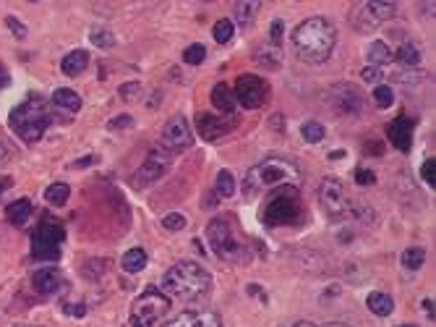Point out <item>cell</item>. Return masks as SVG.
<instances>
[{
    "label": "cell",
    "instance_id": "9",
    "mask_svg": "<svg viewBox=\"0 0 436 327\" xmlns=\"http://www.w3.org/2000/svg\"><path fill=\"white\" fill-rule=\"evenodd\" d=\"M319 199H322V207L326 210V215L334 217V220H348L353 212V205H355V199L345 191V186L337 178H324L322 181Z\"/></svg>",
    "mask_w": 436,
    "mask_h": 327
},
{
    "label": "cell",
    "instance_id": "16",
    "mask_svg": "<svg viewBox=\"0 0 436 327\" xmlns=\"http://www.w3.org/2000/svg\"><path fill=\"white\" fill-rule=\"evenodd\" d=\"M413 129H416V121H413L411 115H397V118L387 126V137H389L394 149H400V152H411Z\"/></svg>",
    "mask_w": 436,
    "mask_h": 327
},
{
    "label": "cell",
    "instance_id": "34",
    "mask_svg": "<svg viewBox=\"0 0 436 327\" xmlns=\"http://www.w3.org/2000/svg\"><path fill=\"white\" fill-rule=\"evenodd\" d=\"M254 58H257V63H261L264 69H280V52H277V47H272V50L264 47V50H259Z\"/></svg>",
    "mask_w": 436,
    "mask_h": 327
},
{
    "label": "cell",
    "instance_id": "36",
    "mask_svg": "<svg viewBox=\"0 0 436 327\" xmlns=\"http://www.w3.org/2000/svg\"><path fill=\"white\" fill-rule=\"evenodd\" d=\"M89 40H92V45H97V47H105V50L115 47V37H112V32H107V29H92Z\"/></svg>",
    "mask_w": 436,
    "mask_h": 327
},
{
    "label": "cell",
    "instance_id": "28",
    "mask_svg": "<svg viewBox=\"0 0 436 327\" xmlns=\"http://www.w3.org/2000/svg\"><path fill=\"white\" fill-rule=\"evenodd\" d=\"M214 194H220L223 199L235 194V176L230 171H220L217 173V183H214Z\"/></svg>",
    "mask_w": 436,
    "mask_h": 327
},
{
    "label": "cell",
    "instance_id": "20",
    "mask_svg": "<svg viewBox=\"0 0 436 327\" xmlns=\"http://www.w3.org/2000/svg\"><path fill=\"white\" fill-rule=\"evenodd\" d=\"M86 66H89V52L86 50H71L63 61H60V71L66 74V76H78L81 71H86Z\"/></svg>",
    "mask_w": 436,
    "mask_h": 327
},
{
    "label": "cell",
    "instance_id": "54",
    "mask_svg": "<svg viewBox=\"0 0 436 327\" xmlns=\"http://www.w3.org/2000/svg\"><path fill=\"white\" fill-rule=\"evenodd\" d=\"M16 327H35V325H16Z\"/></svg>",
    "mask_w": 436,
    "mask_h": 327
},
{
    "label": "cell",
    "instance_id": "6",
    "mask_svg": "<svg viewBox=\"0 0 436 327\" xmlns=\"http://www.w3.org/2000/svg\"><path fill=\"white\" fill-rule=\"evenodd\" d=\"M66 241V228L60 220L45 215L37 223L35 233H32V257L37 262H55L60 257V246Z\"/></svg>",
    "mask_w": 436,
    "mask_h": 327
},
{
    "label": "cell",
    "instance_id": "24",
    "mask_svg": "<svg viewBox=\"0 0 436 327\" xmlns=\"http://www.w3.org/2000/svg\"><path fill=\"white\" fill-rule=\"evenodd\" d=\"M392 58H394V50L387 42H382V40L368 45V63H371V66H377V69L379 66H387Z\"/></svg>",
    "mask_w": 436,
    "mask_h": 327
},
{
    "label": "cell",
    "instance_id": "26",
    "mask_svg": "<svg viewBox=\"0 0 436 327\" xmlns=\"http://www.w3.org/2000/svg\"><path fill=\"white\" fill-rule=\"evenodd\" d=\"M45 199H47V205H52V207H63L71 199L69 183H50V186L45 189Z\"/></svg>",
    "mask_w": 436,
    "mask_h": 327
},
{
    "label": "cell",
    "instance_id": "52",
    "mask_svg": "<svg viewBox=\"0 0 436 327\" xmlns=\"http://www.w3.org/2000/svg\"><path fill=\"white\" fill-rule=\"evenodd\" d=\"M324 327H350V325H345V322H329V325H324Z\"/></svg>",
    "mask_w": 436,
    "mask_h": 327
},
{
    "label": "cell",
    "instance_id": "44",
    "mask_svg": "<svg viewBox=\"0 0 436 327\" xmlns=\"http://www.w3.org/2000/svg\"><path fill=\"white\" fill-rule=\"evenodd\" d=\"M283 29H285L283 21H280V18H274V21H272V29H269V40H272L274 45L280 42V37H283Z\"/></svg>",
    "mask_w": 436,
    "mask_h": 327
},
{
    "label": "cell",
    "instance_id": "33",
    "mask_svg": "<svg viewBox=\"0 0 436 327\" xmlns=\"http://www.w3.org/2000/svg\"><path fill=\"white\" fill-rule=\"evenodd\" d=\"M374 105L377 108H382V110H387L389 105L394 103V89L389 84H377V89H374Z\"/></svg>",
    "mask_w": 436,
    "mask_h": 327
},
{
    "label": "cell",
    "instance_id": "17",
    "mask_svg": "<svg viewBox=\"0 0 436 327\" xmlns=\"http://www.w3.org/2000/svg\"><path fill=\"white\" fill-rule=\"evenodd\" d=\"M163 327H223V319L217 311H180Z\"/></svg>",
    "mask_w": 436,
    "mask_h": 327
},
{
    "label": "cell",
    "instance_id": "51",
    "mask_svg": "<svg viewBox=\"0 0 436 327\" xmlns=\"http://www.w3.org/2000/svg\"><path fill=\"white\" fill-rule=\"evenodd\" d=\"M340 157H345V152H340V149H337V152H332V155H329V160H340Z\"/></svg>",
    "mask_w": 436,
    "mask_h": 327
},
{
    "label": "cell",
    "instance_id": "37",
    "mask_svg": "<svg viewBox=\"0 0 436 327\" xmlns=\"http://www.w3.org/2000/svg\"><path fill=\"white\" fill-rule=\"evenodd\" d=\"M186 225H189V220H186V215H180V212H167L163 217V228H167V231H183Z\"/></svg>",
    "mask_w": 436,
    "mask_h": 327
},
{
    "label": "cell",
    "instance_id": "31",
    "mask_svg": "<svg viewBox=\"0 0 436 327\" xmlns=\"http://www.w3.org/2000/svg\"><path fill=\"white\" fill-rule=\"evenodd\" d=\"M232 32H235V24H232L230 18H220L217 24H214V42L220 45H228L232 40Z\"/></svg>",
    "mask_w": 436,
    "mask_h": 327
},
{
    "label": "cell",
    "instance_id": "13",
    "mask_svg": "<svg viewBox=\"0 0 436 327\" xmlns=\"http://www.w3.org/2000/svg\"><path fill=\"white\" fill-rule=\"evenodd\" d=\"M394 13H397V6H394V3L368 0V3H360L358 8L353 11V24L358 26L360 32H368V29H374V26L394 18Z\"/></svg>",
    "mask_w": 436,
    "mask_h": 327
},
{
    "label": "cell",
    "instance_id": "29",
    "mask_svg": "<svg viewBox=\"0 0 436 327\" xmlns=\"http://www.w3.org/2000/svg\"><path fill=\"white\" fill-rule=\"evenodd\" d=\"M300 137L306 139L308 144H319V142L326 137V131L319 121H306L303 126H300Z\"/></svg>",
    "mask_w": 436,
    "mask_h": 327
},
{
    "label": "cell",
    "instance_id": "42",
    "mask_svg": "<svg viewBox=\"0 0 436 327\" xmlns=\"http://www.w3.org/2000/svg\"><path fill=\"white\" fill-rule=\"evenodd\" d=\"M360 79H363V81H371V84H377V81H382V69H377V66H366V69L360 71Z\"/></svg>",
    "mask_w": 436,
    "mask_h": 327
},
{
    "label": "cell",
    "instance_id": "2",
    "mask_svg": "<svg viewBox=\"0 0 436 327\" xmlns=\"http://www.w3.org/2000/svg\"><path fill=\"white\" fill-rule=\"evenodd\" d=\"M52 123V110L47 100H42L40 95L26 97L24 103L16 105L11 110L8 126L24 144H37L45 137V131L50 129Z\"/></svg>",
    "mask_w": 436,
    "mask_h": 327
},
{
    "label": "cell",
    "instance_id": "14",
    "mask_svg": "<svg viewBox=\"0 0 436 327\" xmlns=\"http://www.w3.org/2000/svg\"><path fill=\"white\" fill-rule=\"evenodd\" d=\"M170 165H172V155L157 147V149H152V152L146 155V160L141 163V168L134 173V183H136L139 189H144V186H149V183L165 178L167 171H170Z\"/></svg>",
    "mask_w": 436,
    "mask_h": 327
},
{
    "label": "cell",
    "instance_id": "27",
    "mask_svg": "<svg viewBox=\"0 0 436 327\" xmlns=\"http://www.w3.org/2000/svg\"><path fill=\"white\" fill-rule=\"evenodd\" d=\"M394 58L402 63V66H418L420 63V47L416 42H402V47L394 52Z\"/></svg>",
    "mask_w": 436,
    "mask_h": 327
},
{
    "label": "cell",
    "instance_id": "18",
    "mask_svg": "<svg viewBox=\"0 0 436 327\" xmlns=\"http://www.w3.org/2000/svg\"><path fill=\"white\" fill-rule=\"evenodd\" d=\"M32 288L40 296H52V293H58L63 288V275H60L58 270H52V267L37 270L35 275H32Z\"/></svg>",
    "mask_w": 436,
    "mask_h": 327
},
{
    "label": "cell",
    "instance_id": "38",
    "mask_svg": "<svg viewBox=\"0 0 436 327\" xmlns=\"http://www.w3.org/2000/svg\"><path fill=\"white\" fill-rule=\"evenodd\" d=\"M420 178H423V183H428L431 189L436 186V160L434 157H428L426 163L420 165Z\"/></svg>",
    "mask_w": 436,
    "mask_h": 327
},
{
    "label": "cell",
    "instance_id": "32",
    "mask_svg": "<svg viewBox=\"0 0 436 327\" xmlns=\"http://www.w3.org/2000/svg\"><path fill=\"white\" fill-rule=\"evenodd\" d=\"M259 8H261L259 3H238V6H235V21H238L240 26H248L254 21Z\"/></svg>",
    "mask_w": 436,
    "mask_h": 327
},
{
    "label": "cell",
    "instance_id": "21",
    "mask_svg": "<svg viewBox=\"0 0 436 327\" xmlns=\"http://www.w3.org/2000/svg\"><path fill=\"white\" fill-rule=\"evenodd\" d=\"M52 105L66 113H78L81 110V105H84V100H81V95H76L73 89L63 86V89H55V92H52Z\"/></svg>",
    "mask_w": 436,
    "mask_h": 327
},
{
    "label": "cell",
    "instance_id": "5",
    "mask_svg": "<svg viewBox=\"0 0 436 327\" xmlns=\"http://www.w3.org/2000/svg\"><path fill=\"white\" fill-rule=\"evenodd\" d=\"M303 212V202H300V189L293 183L277 186V189L264 199L261 207V223L269 228H280V225H290L298 220Z\"/></svg>",
    "mask_w": 436,
    "mask_h": 327
},
{
    "label": "cell",
    "instance_id": "49",
    "mask_svg": "<svg viewBox=\"0 0 436 327\" xmlns=\"http://www.w3.org/2000/svg\"><path fill=\"white\" fill-rule=\"evenodd\" d=\"M8 186H13V178H8V176H3V178H0V194H3V191L8 189Z\"/></svg>",
    "mask_w": 436,
    "mask_h": 327
},
{
    "label": "cell",
    "instance_id": "35",
    "mask_svg": "<svg viewBox=\"0 0 436 327\" xmlns=\"http://www.w3.org/2000/svg\"><path fill=\"white\" fill-rule=\"evenodd\" d=\"M204 58H206V47L204 45H189L186 47V52H183V61L189 63V66H201L204 63Z\"/></svg>",
    "mask_w": 436,
    "mask_h": 327
},
{
    "label": "cell",
    "instance_id": "50",
    "mask_svg": "<svg viewBox=\"0 0 436 327\" xmlns=\"http://www.w3.org/2000/svg\"><path fill=\"white\" fill-rule=\"evenodd\" d=\"M293 327H317L314 322H308V319H300V322H295Z\"/></svg>",
    "mask_w": 436,
    "mask_h": 327
},
{
    "label": "cell",
    "instance_id": "3",
    "mask_svg": "<svg viewBox=\"0 0 436 327\" xmlns=\"http://www.w3.org/2000/svg\"><path fill=\"white\" fill-rule=\"evenodd\" d=\"M209 288H212V275L199 262H189V259L172 265L163 277V291L183 302L201 299Z\"/></svg>",
    "mask_w": 436,
    "mask_h": 327
},
{
    "label": "cell",
    "instance_id": "7",
    "mask_svg": "<svg viewBox=\"0 0 436 327\" xmlns=\"http://www.w3.org/2000/svg\"><path fill=\"white\" fill-rule=\"evenodd\" d=\"M206 241L212 246V251L225 262H240L248 257L246 246L232 236V228L225 217H214L212 223L206 225Z\"/></svg>",
    "mask_w": 436,
    "mask_h": 327
},
{
    "label": "cell",
    "instance_id": "15",
    "mask_svg": "<svg viewBox=\"0 0 436 327\" xmlns=\"http://www.w3.org/2000/svg\"><path fill=\"white\" fill-rule=\"evenodd\" d=\"M238 126V121L232 115H214V113H199L196 115V131L199 137L206 142H214L220 137H228L232 129Z\"/></svg>",
    "mask_w": 436,
    "mask_h": 327
},
{
    "label": "cell",
    "instance_id": "12",
    "mask_svg": "<svg viewBox=\"0 0 436 327\" xmlns=\"http://www.w3.org/2000/svg\"><path fill=\"white\" fill-rule=\"evenodd\" d=\"M194 144V131H191V123L186 121V115H172L170 121L165 123L163 137H160V149L165 152H183Z\"/></svg>",
    "mask_w": 436,
    "mask_h": 327
},
{
    "label": "cell",
    "instance_id": "11",
    "mask_svg": "<svg viewBox=\"0 0 436 327\" xmlns=\"http://www.w3.org/2000/svg\"><path fill=\"white\" fill-rule=\"evenodd\" d=\"M326 103H329V108L334 113H340V115H360L363 105H366V97H363V92L355 84H345L342 81V84L329 86Z\"/></svg>",
    "mask_w": 436,
    "mask_h": 327
},
{
    "label": "cell",
    "instance_id": "41",
    "mask_svg": "<svg viewBox=\"0 0 436 327\" xmlns=\"http://www.w3.org/2000/svg\"><path fill=\"white\" fill-rule=\"evenodd\" d=\"M131 126H134V118H131V115H118V118H112V121L107 123V129L110 131L131 129Z\"/></svg>",
    "mask_w": 436,
    "mask_h": 327
},
{
    "label": "cell",
    "instance_id": "40",
    "mask_svg": "<svg viewBox=\"0 0 436 327\" xmlns=\"http://www.w3.org/2000/svg\"><path fill=\"white\" fill-rule=\"evenodd\" d=\"M355 183H358V186H374V183H377V173L366 171V168H358V171H355Z\"/></svg>",
    "mask_w": 436,
    "mask_h": 327
},
{
    "label": "cell",
    "instance_id": "46",
    "mask_svg": "<svg viewBox=\"0 0 436 327\" xmlns=\"http://www.w3.org/2000/svg\"><path fill=\"white\" fill-rule=\"evenodd\" d=\"M63 311H66L69 317H84L86 306H84V304H76V306H73V304H66V306H63Z\"/></svg>",
    "mask_w": 436,
    "mask_h": 327
},
{
    "label": "cell",
    "instance_id": "10",
    "mask_svg": "<svg viewBox=\"0 0 436 327\" xmlns=\"http://www.w3.org/2000/svg\"><path fill=\"white\" fill-rule=\"evenodd\" d=\"M232 95H235V103L243 105L246 110H257L269 100V84L257 74H243L235 79Z\"/></svg>",
    "mask_w": 436,
    "mask_h": 327
},
{
    "label": "cell",
    "instance_id": "25",
    "mask_svg": "<svg viewBox=\"0 0 436 327\" xmlns=\"http://www.w3.org/2000/svg\"><path fill=\"white\" fill-rule=\"evenodd\" d=\"M146 262H149V257H146L144 249H129L126 254H123V259H120V267L126 270V272H141L146 267Z\"/></svg>",
    "mask_w": 436,
    "mask_h": 327
},
{
    "label": "cell",
    "instance_id": "19",
    "mask_svg": "<svg viewBox=\"0 0 436 327\" xmlns=\"http://www.w3.org/2000/svg\"><path fill=\"white\" fill-rule=\"evenodd\" d=\"M212 105L217 108V110L223 113V115H232L235 113V95H232V89L225 81H220V84H214L212 89Z\"/></svg>",
    "mask_w": 436,
    "mask_h": 327
},
{
    "label": "cell",
    "instance_id": "39",
    "mask_svg": "<svg viewBox=\"0 0 436 327\" xmlns=\"http://www.w3.org/2000/svg\"><path fill=\"white\" fill-rule=\"evenodd\" d=\"M118 95L123 100H134L136 95H141V84L139 81H129V84H120L118 86Z\"/></svg>",
    "mask_w": 436,
    "mask_h": 327
},
{
    "label": "cell",
    "instance_id": "8",
    "mask_svg": "<svg viewBox=\"0 0 436 327\" xmlns=\"http://www.w3.org/2000/svg\"><path fill=\"white\" fill-rule=\"evenodd\" d=\"M167 311H170L167 296H163L157 288H146L131 306V327H154Z\"/></svg>",
    "mask_w": 436,
    "mask_h": 327
},
{
    "label": "cell",
    "instance_id": "53",
    "mask_svg": "<svg viewBox=\"0 0 436 327\" xmlns=\"http://www.w3.org/2000/svg\"><path fill=\"white\" fill-rule=\"evenodd\" d=\"M397 327H418V325H397Z\"/></svg>",
    "mask_w": 436,
    "mask_h": 327
},
{
    "label": "cell",
    "instance_id": "45",
    "mask_svg": "<svg viewBox=\"0 0 436 327\" xmlns=\"http://www.w3.org/2000/svg\"><path fill=\"white\" fill-rule=\"evenodd\" d=\"M95 163H97V155H86V157H81V160H73L69 168L71 171H81V168H89V165H95Z\"/></svg>",
    "mask_w": 436,
    "mask_h": 327
},
{
    "label": "cell",
    "instance_id": "1",
    "mask_svg": "<svg viewBox=\"0 0 436 327\" xmlns=\"http://www.w3.org/2000/svg\"><path fill=\"white\" fill-rule=\"evenodd\" d=\"M337 42V29L332 21H326L324 16H311L306 21H300L293 29V47L295 55L306 63H324L329 61V55Z\"/></svg>",
    "mask_w": 436,
    "mask_h": 327
},
{
    "label": "cell",
    "instance_id": "43",
    "mask_svg": "<svg viewBox=\"0 0 436 327\" xmlns=\"http://www.w3.org/2000/svg\"><path fill=\"white\" fill-rule=\"evenodd\" d=\"M6 24H8V29H11V32H13V35L18 37V40H24V37H26V26L21 24V21H18V18L8 16V18H6Z\"/></svg>",
    "mask_w": 436,
    "mask_h": 327
},
{
    "label": "cell",
    "instance_id": "47",
    "mask_svg": "<svg viewBox=\"0 0 436 327\" xmlns=\"http://www.w3.org/2000/svg\"><path fill=\"white\" fill-rule=\"evenodd\" d=\"M8 81H11L8 71H6V69H3V66H0V89H3V86H8Z\"/></svg>",
    "mask_w": 436,
    "mask_h": 327
},
{
    "label": "cell",
    "instance_id": "48",
    "mask_svg": "<svg viewBox=\"0 0 436 327\" xmlns=\"http://www.w3.org/2000/svg\"><path fill=\"white\" fill-rule=\"evenodd\" d=\"M423 311H426L428 317H434V302L431 299H423Z\"/></svg>",
    "mask_w": 436,
    "mask_h": 327
},
{
    "label": "cell",
    "instance_id": "30",
    "mask_svg": "<svg viewBox=\"0 0 436 327\" xmlns=\"http://www.w3.org/2000/svg\"><path fill=\"white\" fill-rule=\"evenodd\" d=\"M423 262H426V251L418 249V246L402 251V267L405 270H418V267H423Z\"/></svg>",
    "mask_w": 436,
    "mask_h": 327
},
{
    "label": "cell",
    "instance_id": "4",
    "mask_svg": "<svg viewBox=\"0 0 436 327\" xmlns=\"http://www.w3.org/2000/svg\"><path fill=\"white\" fill-rule=\"evenodd\" d=\"M298 178H300V171L295 163L285 160V157H269V160L254 165V168L246 173L243 189H246L248 197H257L261 191L277 189V186H285V183H293V186H295Z\"/></svg>",
    "mask_w": 436,
    "mask_h": 327
},
{
    "label": "cell",
    "instance_id": "22",
    "mask_svg": "<svg viewBox=\"0 0 436 327\" xmlns=\"http://www.w3.org/2000/svg\"><path fill=\"white\" fill-rule=\"evenodd\" d=\"M6 217H8V223L11 225H16V228H24L26 220L32 217V199H16L13 205L6 207Z\"/></svg>",
    "mask_w": 436,
    "mask_h": 327
},
{
    "label": "cell",
    "instance_id": "23",
    "mask_svg": "<svg viewBox=\"0 0 436 327\" xmlns=\"http://www.w3.org/2000/svg\"><path fill=\"white\" fill-rule=\"evenodd\" d=\"M366 306L377 317H389L394 311V302H392V296L389 293H382V291H374V293H368V299H366Z\"/></svg>",
    "mask_w": 436,
    "mask_h": 327
}]
</instances>
